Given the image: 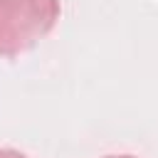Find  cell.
Here are the masks:
<instances>
[{"label":"cell","instance_id":"1","mask_svg":"<svg viewBox=\"0 0 158 158\" xmlns=\"http://www.w3.org/2000/svg\"><path fill=\"white\" fill-rule=\"evenodd\" d=\"M57 15L54 0H0V52L27 47L37 35L49 30Z\"/></svg>","mask_w":158,"mask_h":158}]
</instances>
